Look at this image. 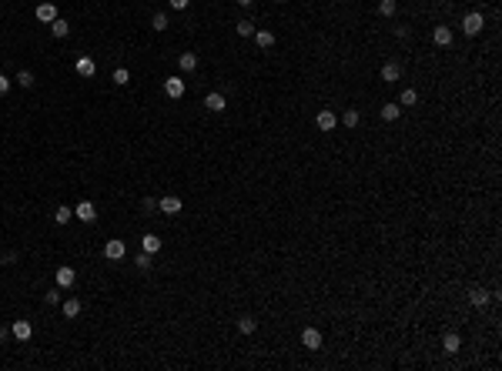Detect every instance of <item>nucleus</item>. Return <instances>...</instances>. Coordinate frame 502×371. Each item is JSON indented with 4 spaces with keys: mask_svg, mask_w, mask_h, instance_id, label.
Instances as JSON below:
<instances>
[{
    "mask_svg": "<svg viewBox=\"0 0 502 371\" xmlns=\"http://www.w3.org/2000/svg\"><path fill=\"white\" fill-rule=\"evenodd\" d=\"M482 27H486V17H482L479 10H476V13H466V20H462V30H466L469 37L482 34Z\"/></svg>",
    "mask_w": 502,
    "mask_h": 371,
    "instance_id": "nucleus-1",
    "label": "nucleus"
},
{
    "mask_svg": "<svg viewBox=\"0 0 502 371\" xmlns=\"http://www.w3.org/2000/svg\"><path fill=\"white\" fill-rule=\"evenodd\" d=\"M301 345L308 351H318L322 348V331H318V328H305V331H301Z\"/></svg>",
    "mask_w": 502,
    "mask_h": 371,
    "instance_id": "nucleus-2",
    "label": "nucleus"
},
{
    "mask_svg": "<svg viewBox=\"0 0 502 371\" xmlns=\"http://www.w3.org/2000/svg\"><path fill=\"white\" fill-rule=\"evenodd\" d=\"M74 70H77L80 77H94V70H97V64H94V57L80 54L77 60H74Z\"/></svg>",
    "mask_w": 502,
    "mask_h": 371,
    "instance_id": "nucleus-3",
    "label": "nucleus"
},
{
    "mask_svg": "<svg viewBox=\"0 0 502 371\" xmlns=\"http://www.w3.org/2000/svg\"><path fill=\"white\" fill-rule=\"evenodd\" d=\"M124 254H127V244H124V241H107V244H104V258L107 261H121Z\"/></svg>",
    "mask_w": 502,
    "mask_h": 371,
    "instance_id": "nucleus-4",
    "label": "nucleus"
},
{
    "mask_svg": "<svg viewBox=\"0 0 502 371\" xmlns=\"http://www.w3.org/2000/svg\"><path fill=\"white\" fill-rule=\"evenodd\" d=\"M164 94H167V97H174V101L184 97V80H181V77H167L164 80Z\"/></svg>",
    "mask_w": 502,
    "mask_h": 371,
    "instance_id": "nucleus-5",
    "label": "nucleus"
},
{
    "mask_svg": "<svg viewBox=\"0 0 502 371\" xmlns=\"http://www.w3.org/2000/svg\"><path fill=\"white\" fill-rule=\"evenodd\" d=\"M33 13H37V20H40V23H54L57 20V7H54V3H37V10H33Z\"/></svg>",
    "mask_w": 502,
    "mask_h": 371,
    "instance_id": "nucleus-6",
    "label": "nucleus"
},
{
    "mask_svg": "<svg viewBox=\"0 0 502 371\" xmlns=\"http://www.w3.org/2000/svg\"><path fill=\"white\" fill-rule=\"evenodd\" d=\"M74 217H80L84 224H90V221L97 217V211H94V204H90V201H80L77 207H74Z\"/></svg>",
    "mask_w": 502,
    "mask_h": 371,
    "instance_id": "nucleus-7",
    "label": "nucleus"
},
{
    "mask_svg": "<svg viewBox=\"0 0 502 371\" xmlns=\"http://www.w3.org/2000/svg\"><path fill=\"white\" fill-rule=\"evenodd\" d=\"M157 207H161V214H178V211H181V197L167 194V197H161V201H157Z\"/></svg>",
    "mask_w": 502,
    "mask_h": 371,
    "instance_id": "nucleus-8",
    "label": "nucleus"
},
{
    "mask_svg": "<svg viewBox=\"0 0 502 371\" xmlns=\"http://www.w3.org/2000/svg\"><path fill=\"white\" fill-rule=\"evenodd\" d=\"M77 281V271L74 268H57V288H70Z\"/></svg>",
    "mask_w": 502,
    "mask_h": 371,
    "instance_id": "nucleus-9",
    "label": "nucleus"
},
{
    "mask_svg": "<svg viewBox=\"0 0 502 371\" xmlns=\"http://www.w3.org/2000/svg\"><path fill=\"white\" fill-rule=\"evenodd\" d=\"M204 107H208V111H214V114H221L224 107H228V104H224V94H214V90H211V94L204 97Z\"/></svg>",
    "mask_w": 502,
    "mask_h": 371,
    "instance_id": "nucleus-10",
    "label": "nucleus"
},
{
    "mask_svg": "<svg viewBox=\"0 0 502 371\" xmlns=\"http://www.w3.org/2000/svg\"><path fill=\"white\" fill-rule=\"evenodd\" d=\"M315 124H318L322 131H335V124H338V117H335L332 111H318V117H315Z\"/></svg>",
    "mask_w": 502,
    "mask_h": 371,
    "instance_id": "nucleus-11",
    "label": "nucleus"
},
{
    "mask_svg": "<svg viewBox=\"0 0 502 371\" xmlns=\"http://www.w3.org/2000/svg\"><path fill=\"white\" fill-rule=\"evenodd\" d=\"M399 77H402V67H399V64H392V60H389V64L382 67V80H385V84H395V80H399Z\"/></svg>",
    "mask_w": 502,
    "mask_h": 371,
    "instance_id": "nucleus-12",
    "label": "nucleus"
},
{
    "mask_svg": "<svg viewBox=\"0 0 502 371\" xmlns=\"http://www.w3.org/2000/svg\"><path fill=\"white\" fill-rule=\"evenodd\" d=\"M141 247H144L147 254H157V251H161V237H157V234H144V237H141Z\"/></svg>",
    "mask_w": 502,
    "mask_h": 371,
    "instance_id": "nucleus-13",
    "label": "nucleus"
},
{
    "mask_svg": "<svg viewBox=\"0 0 502 371\" xmlns=\"http://www.w3.org/2000/svg\"><path fill=\"white\" fill-rule=\"evenodd\" d=\"M432 40H435L439 47H449V44H452V30H449V27H435Z\"/></svg>",
    "mask_w": 502,
    "mask_h": 371,
    "instance_id": "nucleus-14",
    "label": "nucleus"
},
{
    "mask_svg": "<svg viewBox=\"0 0 502 371\" xmlns=\"http://www.w3.org/2000/svg\"><path fill=\"white\" fill-rule=\"evenodd\" d=\"M30 335H33L30 321H13V338H20V341H27Z\"/></svg>",
    "mask_w": 502,
    "mask_h": 371,
    "instance_id": "nucleus-15",
    "label": "nucleus"
},
{
    "mask_svg": "<svg viewBox=\"0 0 502 371\" xmlns=\"http://www.w3.org/2000/svg\"><path fill=\"white\" fill-rule=\"evenodd\" d=\"M255 44L261 47V50H268V47L275 44V34H271V30H255Z\"/></svg>",
    "mask_w": 502,
    "mask_h": 371,
    "instance_id": "nucleus-16",
    "label": "nucleus"
},
{
    "mask_svg": "<svg viewBox=\"0 0 502 371\" xmlns=\"http://www.w3.org/2000/svg\"><path fill=\"white\" fill-rule=\"evenodd\" d=\"M399 114H402V104H385L382 107V121H399Z\"/></svg>",
    "mask_w": 502,
    "mask_h": 371,
    "instance_id": "nucleus-17",
    "label": "nucleus"
},
{
    "mask_svg": "<svg viewBox=\"0 0 502 371\" xmlns=\"http://www.w3.org/2000/svg\"><path fill=\"white\" fill-rule=\"evenodd\" d=\"M469 301H472V308H486V304H489V291H482V288H476Z\"/></svg>",
    "mask_w": 502,
    "mask_h": 371,
    "instance_id": "nucleus-18",
    "label": "nucleus"
},
{
    "mask_svg": "<svg viewBox=\"0 0 502 371\" xmlns=\"http://www.w3.org/2000/svg\"><path fill=\"white\" fill-rule=\"evenodd\" d=\"M178 64H181V70H188V74H191V70L198 67V54H181Z\"/></svg>",
    "mask_w": 502,
    "mask_h": 371,
    "instance_id": "nucleus-19",
    "label": "nucleus"
},
{
    "mask_svg": "<svg viewBox=\"0 0 502 371\" xmlns=\"http://www.w3.org/2000/svg\"><path fill=\"white\" fill-rule=\"evenodd\" d=\"M50 34H54V37H67V34H70V23H67V20H60V17H57V20L50 23Z\"/></svg>",
    "mask_w": 502,
    "mask_h": 371,
    "instance_id": "nucleus-20",
    "label": "nucleus"
},
{
    "mask_svg": "<svg viewBox=\"0 0 502 371\" xmlns=\"http://www.w3.org/2000/svg\"><path fill=\"white\" fill-rule=\"evenodd\" d=\"M442 348H446L449 355H456V351L462 348V338H459V335H446V341H442Z\"/></svg>",
    "mask_w": 502,
    "mask_h": 371,
    "instance_id": "nucleus-21",
    "label": "nucleus"
},
{
    "mask_svg": "<svg viewBox=\"0 0 502 371\" xmlns=\"http://www.w3.org/2000/svg\"><path fill=\"white\" fill-rule=\"evenodd\" d=\"M70 217H74V211H70V207H64V204H60V207L54 211V221H57V224H67Z\"/></svg>",
    "mask_w": 502,
    "mask_h": 371,
    "instance_id": "nucleus-22",
    "label": "nucleus"
},
{
    "mask_svg": "<svg viewBox=\"0 0 502 371\" xmlns=\"http://www.w3.org/2000/svg\"><path fill=\"white\" fill-rule=\"evenodd\" d=\"M64 315H67V318H77V315H80V301H77V298L64 301Z\"/></svg>",
    "mask_w": 502,
    "mask_h": 371,
    "instance_id": "nucleus-23",
    "label": "nucleus"
},
{
    "mask_svg": "<svg viewBox=\"0 0 502 371\" xmlns=\"http://www.w3.org/2000/svg\"><path fill=\"white\" fill-rule=\"evenodd\" d=\"M255 328H258V321H255V318H241V321H238V331H241V335H251Z\"/></svg>",
    "mask_w": 502,
    "mask_h": 371,
    "instance_id": "nucleus-24",
    "label": "nucleus"
},
{
    "mask_svg": "<svg viewBox=\"0 0 502 371\" xmlns=\"http://www.w3.org/2000/svg\"><path fill=\"white\" fill-rule=\"evenodd\" d=\"M395 10H399V3H395V0H382V3H379V13H382V17H392Z\"/></svg>",
    "mask_w": 502,
    "mask_h": 371,
    "instance_id": "nucleus-25",
    "label": "nucleus"
},
{
    "mask_svg": "<svg viewBox=\"0 0 502 371\" xmlns=\"http://www.w3.org/2000/svg\"><path fill=\"white\" fill-rule=\"evenodd\" d=\"M114 84H117V87H124V84H127V80H131V74H127V67H117V70H114Z\"/></svg>",
    "mask_w": 502,
    "mask_h": 371,
    "instance_id": "nucleus-26",
    "label": "nucleus"
},
{
    "mask_svg": "<svg viewBox=\"0 0 502 371\" xmlns=\"http://www.w3.org/2000/svg\"><path fill=\"white\" fill-rule=\"evenodd\" d=\"M358 121H362V117H358V111H345V117H342V124H345L348 131H352V127H358Z\"/></svg>",
    "mask_w": 502,
    "mask_h": 371,
    "instance_id": "nucleus-27",
    "label": "nucleus"
},
{
    "mask_svg": "<svg viewBox=\"0 0 502 371\" xmlns=\"http://www.w3.org/2000/svg\"><path fill=\"white\" fill-rule=\"evenodd\" d=\"M234 30H238V37H251V34H255V23H251V20H241Z\"/></svg>",
    "mask_w": 502,
    "mask_h": 371,
    "instance_id": "nucleus-28",
    "label": "nucleus"
},
{
    "mask_svg": "<svg viewBox=\"0 0 502 371\" xmlns=\"http://www.w3.org/2000/svg\"><path fill=\"white\" fill-rule=\"evenodd\" d=\"M415 101H419V94H415V90H402V97H399V104H405V107H412Z\"/></svg>",
    "mask_w": 502,
    "mask_h": 371,
    "instance_id": "nucleus-29",
    "label": "nucleus"
},
{
    "mask_svg": "<svg viewBox=\"0 0 502 371\" xmlns=\"http://www.w3.org/2000/svg\"><path fill=\"white\" fill-rule=\"evenodd\" d=\"M17 84H20V87H30V84H33V74H30V70H20V74H17Z\"/></svg>",
    "mask_w": 502,
    "mask_h": 371,
    "instance_id": "nucleus-30",
    "label": "nucleus"
},
{
    "mask_svg": "<svg viewBox=\"0 0 502 371\" xmlns=\"http://www.w3.org/2000/svg\"><path fill=\"white\" fill-rule=\"evenodd\" d=\"M151 27H154V30H164V27H167V17H164V13H154V20H151Z\"/></svg>",
    "mask_w": 502,
    "mask_h": 371,
    "instance_id": "nucleus-31",
    "label": "nucleus"
},
{
    "mask_svg": "<svg viewBox=\"0 0 502 371\" xmlns=\"http://www.w3.org/2000/svg\"><path fill=\"white\" fill-rule=\"evenodd\" d=\"M167 3H171L174 10H188V3H191V0H167Z\"/></svg>",
    "mask_w": 502,
    "mask_h": 371,
    "instance_id": "nucleus-32",
    "label": "nucleus"
},
{
    "mask_svg": "<svg viewBox=\"0 0 502 371\" xmlns=\"http://www.w3.org/2000/svg\"><path fill=\"white\" fill-rule=\"evenodd\" d=\"M7 90H10V77H3V74H0V97H3Z\"/></svg>",
    "mask_w": 502,
    "mask_h": 371,
    "instance_id": "nucleus-33",
    "label": "nucleus"
},
{
    "mask_svg": "<svg viewBox=\"0 0 502 371\" xmlns=\"http://www.w3.org/2000/svg\"><path fill=\"white\" fill-rule=\"evenodd\" d=\"M238 3H241V7H248V3H255V0H238Z\"/></svg>",
    "mask_w": 502,
    "mask_h": 371,
    "instance_id": "nucleus-34",
    "label": "nucleus"
},
{
    "mask_svg": "<svg viewBox=\"0 0 502 371\" xmlns=\"http://www.w3.org/2000/svg\"><path fill=\"white\" fill-rule=\"evenodd\" d=\"M275 3H285V0H275Z\"/></svg>",
    "mask_w": 502,
    "mask_h": 371,
    "instance_id": "nucleus-35",
    "label": "nucleus"
}]
</instances>
